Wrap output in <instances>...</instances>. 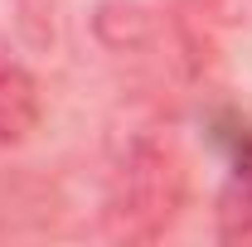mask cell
<instances>
[{
	"label": "cell",
	"mask_w": 252,
	"mask_h": 247,
	"mask_svg": "<svg viewBox=\"0 0 252 247\" xmlns=\"http://www.w3.org/2000/svg\"><path fill=\"white\" fill-rule=\"evenodd\" d=\"M223 243L252 247V126L233 136V170L219 189V209H214Z\"/></svg>",
	"instance_id": "2"
},
{
	"label": "cell",
	"mask_w": 252,
	"mask_h": 247,
	"mask_svg": "<svg viewBox=\"0 0 252 247\" xmlns=\"http://www.w3.org/2000/svg\"><path fill=\"white\" fill-rule=\"evenodd\" d=\"M185 209V160L170 141H136L107 185V233L122 243H156Z\"/></svg>",
	"instance_id": "1"
},
{
	"label": "cell",
	"mask_w": 252,
	"mask_h": 247,
	"mask_svg": "<svg viewBox=\"0 0 252 247\" xmlns=\"http://www.w3.org/2000/svg\"><path fill=\"white\" fill-rule=\"evenodd\" d=\"M39 83L30 68L0 63V146H20L39 126Z\"/></svg>",
	"instance_id": "3"
},
{
	"label": "cell",
	"mask_w": 252,
	"mask_h": 247,
	"mask_svg": "<svg viewBox=\"0 0 252 247\" xmlns=\"http://www.w3.org/2000/svg\"><path fill=\"white\" fill-rule=\"evenodd\" d=\"M20 5V20L30 25L34 39H49V30H54V5L59 0H15Z\"/></svg>",
	"instance_id": "4"
}]
</instances>
